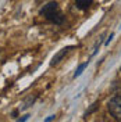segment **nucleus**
<instances>
[{
    "instance_id": "obj_1",
    "label": "nucleus",
    "mask_w": 121,
    "mask_h": 122,
    "mask_svg": "<svg viewBox=\"0 0 121 122\" xmlns=\"http://www.w3.org/2000/svg\"><path fill=\"white\" fill-rule=\"evenodd\" d=\"M40 15L45 17L47 21L54 24H63V21H64V15L56 1H50V3L45 4L40 8Z\"/></svg>"
},
{
    "instance_id": "obj_2",
    "label": "nucleus",
    "mask_w": 121,
    "mask_h": 122,
    "mask_svg": "<svg viewBox=\"0 0 121 122\" xmlns=\"http://www.w3.org/2000/svg\"><path fill=\"white\" fill-rule=\"evenodd\" d=\"M107 110H109L110 115L116 121H121V94L120 96H114L113 99L109 101Z\"/></svg>"
},
{
    "instance_id": "obj_3",
    "label": "nucleus",
    "mask_w": 121,
    "mask_h": 122,
    "mask_svg": "<svg viewBox=\"0 0 121 122\" xmlns=\"http://www.w3.org/2000/svg\"><path fill=\"white\" fill-rule=\"evenodd\" d=\"M72 49H74L72 46H68V47H64V49H61L60 51H59V53L56 54L53 58H52V62H50V64H52V65H57V64H59V62H60V61L68 54V51H70V50H72Z\"/></svg>"
},
{
    "instance_id": "obj_4",
    "label": "nucleus",
    "mask_w": 121,
    "mask_h": 122,
    "mask_svg": "<svg viewBox=\"0 0 121 122\" xmlns=\"http://www.w3.org/2000/svg\"><path fill=\"white\" fill-rule=\"evenodd\" d=\"M92 1L93 0H75V6L79 10H88V8L91 7Z\"/></svg>"
},
{
    "instance_id": "obj_5",
    "label": "nucleus",
    "mask_w": 121,
    "mask_h": 122,
    "mask_svg": "<svg viewBox=\"0 0 121 122\" xmlns=\"http://www.w3.org/2000/svg\"><path fill=\"white\" fill-rule=\"evenodd\" d=\"M88 64H89V61H86V62L81 64V65H79V67L77 68L75 74H74V78H77V76H79V75H81V74H82V71H83L85 68H86V67H88Z\"/></svg>"
},
{
    "instance_id": "obj_6",
    "label": "nucleus",
    "mask_w": 121,
    "mask_h": 122,
    "mask_svg": "<svg viewBox=\"0 0 121 122\" xmlns=\"http://www.w3.org/2000/svg\"><path fill=\"white\" fill-rule=\"evenodd\" d=\"M113 38H114V33H110V36H109V39L106 40V45H109V43L111 42V39H113Z\"/></svg>"
},
{
    "instance_id": "obj_7",
    "label": "nucleus",
    "mask_w": 121,
    "mask_h": 122,
    "mask_svg": "<svg viewBox=\"0 0 121 122\" xmlns=\"http://www.w3.org/2000/svg\"><path fill=\"white\" fill-rule=\"evenodd\" d=\"M54 118H56V115H50V117H47V118H46L45 121H46V122H49V121H53Z\"/></svg>"
},
{
    "instance_id": "obj_8",
    "label": "nucleus",
    "mask_w": 121,
    "mask_h": 122,
    "mask_svg": "<svg viewBox=\"0 0 121 122\" xmlns=\"http://www.w3.org/2000/svg\"><path fill=\"white\" fill-rule=\"evenodd\" d=\"M28 117H29V115H28V114H27V115H24V117H22V118H20V119H18V121H20V122H21V121H27V119H28Z\"/></svg>"
},
{
    "instance_id": "obj_9",
    "label": "nucleus",
    "mask_w": 121,
    "mask_h": 122,
    "mask_svg": "<svg viewBox=\"0 0 121 122\" xmlns=\"http://www.w3.org/2000/svg\"><path fill=\"white\" fill-rule=\"evenodd\" d=\"M120 72H121V71H120Z\"/></svg>"
}]
</instances>
